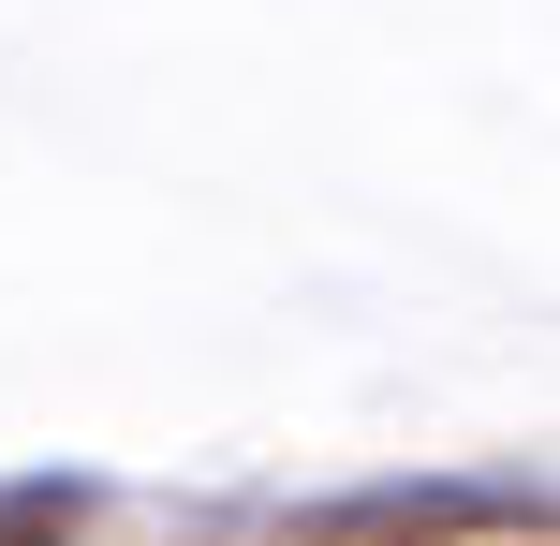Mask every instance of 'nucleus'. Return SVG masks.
I'll list each match as a JSON object with an SVG mask.
<instances>
[]
</instances>
